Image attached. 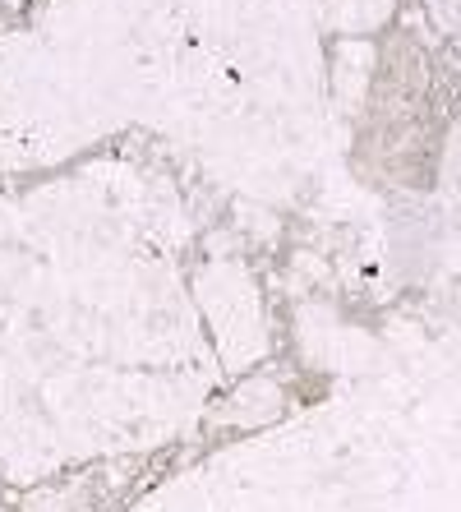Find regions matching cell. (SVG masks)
Listing matches in <instances>:
<instances>
[{
  "label": "cell",
  "instance_id": "1",
  "mask_svg": "<svg viewBox=\"0 0 461 512\" xmlns=\"http://www.w3.org/2000/svg\"><path fill=\"white\" fill-rule=\"evenodd\" d=\"M259 263L157 176L0 194V512H125L291 411Z\"/></svg>",
  "mask_w": 461,
  "mask_h": 512
},
{
  "label": "cell",
  "instance_id": "2",
  "mask_svg": "<svg viewBox=\"0 0 461 512\" xmlns=\"http://www.w3.org/2000/svg\"><path fill=\"white\" fill-rule=\"evenodd\" d=\"M125 512H461V346L291 406Z\"/></svg>",
  "mask_w": 461,
  "mask_h": 512
}]
</instances>
